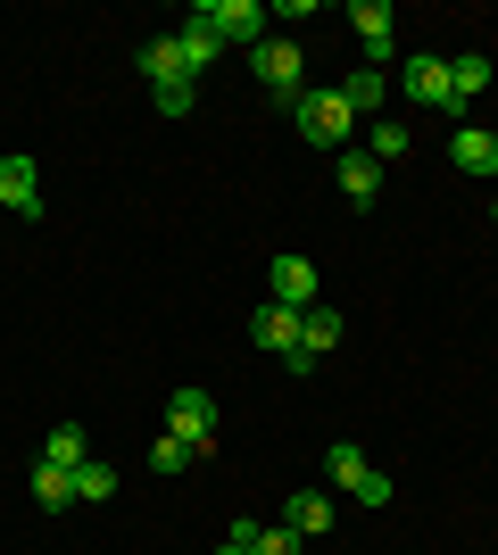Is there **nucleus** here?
<instances>
[{"mask_svg": "<svg viewBox=\"0 0 498 555\" xmlns=\"http://www.w3.org/2000/svg\"><path fill=\"white\" fill-rule=\"evenodd\" d=\"M250 75H258L283 108H299V100H308V59H299V42H283V34H266V42L250 50Z\"/></svg>", "mask_w": 498, "mask_h": 555, "instance_id": "f257e3e1", "label": "nucleus"}, {"mask_svg": "<svg viewBox=\"0 0 498 555\" xmlns=\"http://www.w3.org/2000/svg\"><path fill=\"white\" fill-rule=\"evenodd\" d=\"M166 423H175V440L191 448V464L216 456V398L200 390V382H183V390L166 398Z\"/></svg>", "mask_w": 498, "mask_h": 555, "instance_id": "f03ea898", "label": "nucleus"}, {"mask_svg": "<svg viewBox=\"0 0 498 555\" xmlns=\"http://www.w3.org/2000/svg\"><path fill=\"white\" fill-rule=\"evenodd\" d=\"M399 92L416 100V108H465V100H457V83H449V59H440V50H416V59H407L399 67Z\"/></svg>", "mask_w": 498, "mask_h": 555, "instance_id": "7ed1b4c3", "label": "nucleus"}, {"mask_svg": "<svg viewBox=\"0 0 498 555\" xmlns=\"http://www.w3.org/2000/svg\"><path fill=\"white\" fill-rule=\"evenodd\" d=\"M191 17L208 25L216 42H250V50L266 42V34H258V25H266V0H191Z\"/></svg>", "mask_w": 498, "mask_h": 555, "instance_id": "20e7f679", "label": "nucleus"}, {"mask_svg": "<svg viewBox=\"0 0 498 555\" xmlns=\"http://www.w3.org/2000/svg\"><path fill=\"white\" fill-rule=\"evenodd\" d=\"M291 116H299V133H308L316 150H349V125H357V116H349V100H341V92H308Z\"/></svg>", "mask_w": 498, "mask_h": 555, "instance_id": "39448f33", "label": "nucleus"}, {"mask_svg": "<svg viewBox=\"0 0 498 555\" xmlns=\"http://www.w3.org/2000/svg\"><path fill=\"white\" fill-rule=\"evenodd\" d=\"M349 34L366 42V59L382 67V59L399 50V17H391V0H357V9H349Z\"/></svg>", "mask_w": 498, "mask_h": 555, "instance_id": "423d86ee", "label": "nucleus"}, {"mask_svg": "<svg viewBox=\"0 0 498 555\" xmlns=\"http://www.w3.org/2000/svg\"><path fill=\"white\" fill-rule=\"evenodd\" d=\"M266 291H274L283 307H299V315H308V307H316V266H308L299 249H283L274 266H266Z\"/></svg>", "mask_w": 498, "mask_h": 555, "instance_id": "0eeeda50", "label": "nucleus"}, {"mask_svg": "<svg viewBox=\"0 0 498 555\" xmlns=\"http://www.w3.org/2000/svg\"><path fill=\"white\" fill-rule=\"evenodd\" d=\"M332 522H341V506H332L324 489H291V506H283L291 539H332Z\"/></svg>", "mask_w": 498, "mask_h": 555, "instance_id": "6e6552de", "label": "nucleus"}, {"mask_svg": "<svg viewBox=\"0 0 498 555\" xmlns=\"http://www.w3.org/2000/svg\"><path fill=\"white\" fill-rule=\"evenodd\" d=\"M324 348H341V315H332V307H308V315H299V348H291L283 365H291V373H308Z\"/></svg>", "mask_w": 498, "mask_h": 555, "instance_id": "1a4fd4ad", "label": "nucleus"}, {"mask_svg": "<svg viewBox=\"0 0 498 555\" xmlns=\"http://www.w3.org/2000/svg\"><path fill=\"white\" fill-rule=\"evenodd\" d=\"M250 340H258V348H274V357H291V348H299V307L266 299L258 315H250Z\"/></svg>", "mask_w": 498, "mask_h": 555, "instance_id": "9d476101", "label": "nucleus"}, {"mask_svg": "<svg viewBox=\"0 0 498 555\" xmlns=\"http://www.w3.org/2000/svg\"><path fill=\"white\" fill-rule=\"evenodd\" d=\"M0 208L42 216V175H34V158H0Z\"/></svg>", "mask_w": 498, "mask_h": 555, "instance_id": "9b49d317", "label": "nucleus"}, {"mask_svg": "<svg viewBox=\"0 0 498 555\" xmlns=\"http://www.w3.org/2000/svg\"><path fill=\"white\" fill-rule=\"evenodd\" d=\"M142 75H150V92H158V83H200V75L183 67V42H175V34L142 42Z\"/></svg>", "mask_w": 498, "mask_h": 555, "instance_id": "f8f14e48", "label": "nucleus"}, {"mask_svg": "<svg viewBox=\"0 0 498 555\" xmlns=\"http://www.w3.org/2000/svg\"><path fill=\"white\" fill-rule=\"evenodd\" d=\"M449 158L465 166V175H498V133H482V125H465V133H449Z\"/></svg>", "mask_w": 498, "mask_h": 555, "instance_id": "ddd939ff", "label": "nucleus"}, {"mask_svg": "<svg viewBox=\"0 0 498 555\" xmlns=\"http://www.w3.org/2000/svg\"><path fill=\"white\" fill-rule=\"evenodd\" d=\"M341 191H349L357 208H374V191H382V166L366 158V150H341Z\"/></svg>", "mask_w": 498, "mask_h": 555, "instance_id": "4468645a", "label": "nucleus"}, {"mask_svg": "<svg viewBox=\"0 0 498 555\" xmlns=\"http://www.w3.org/2000/svg\"><path fill=\"white\" fill-rule=\"evenodd\" d=\"M34 506H42V514L75 506V473H67V464H34Z\"/></svg>", "mask_w": 498, "mask_h": 555, "instance_id": "2eb2a0df", "label": "nucleus"}, {"mask_svg": "<svg viewBox=\"0 0 498 555\" xmlns=\"http://www.w3.org/2000/svg\"><path fill=\"white\" fill-rule=\"evenodd\" d=\"M341 100H349V116H382V100H391V83H382V67H357L349 83H341Z\"/></svg>", "mask_w": 498, "mask_h": 555, "instance_id": "dca6fc26", "label": "nucleus"}, {"mask_svg": "<svg viewBox=\"0 0 498 555\" xmlns=\"http://www.w3.org/2000/svg\"><path fill=\"white\" fill-rule=\"evenodd\" d=\"M407 150H416V133H407V125H399V116H374V133H366V158H407Z\"/></svg>", "mask_w": 498, "mask_h": 555, "instance_id": "f3484780", "label": "nucleus"}, {"mask_svg": "<svg viewBox=\"0 0 498 555\" xmlns=\"http://www.w3.org/2000/svg\"><path fill=\"white\" fill-rule=\"evenodd\" d=\"M449 83H457V100H482V92H490V59H482V50L449 59Z\"/></svg>", "mask_w": 498, "mask_h": 555, "instance_id": "a211bd4d", "label": "nucleus"}, {"mask_svg": "<svg viewBox=\"0 0 498 555\" xmlns=\"http://www.w3.org/2000/svg\"><path fill=\"white\" fill-rule=\"evenodd\" d=\"M175 42H183V67H191V75H200V67L216 59V50H225V42H216V34H208L200 17H183V34H175Z\"/></svg>", "mask_w": 498, "mask_h": 555, "instance_id": "6ab92c4d", "label": "nucleus"}, {"mask_svg": "<svg viewBox=\"0 0 498 555\" xmlns=\"http://www.w3.org/2000/svg\"><path fill=\"white\" fill-rule=\"evenodd\" d=\"M357 473H366V448H357V440H332V456H324V481H332V489H349Z\"/></svg>", "mask_w": 498, "mask_h": 555, "instance_id": "aec40b11", "label": "nucleus"}, {"mask_svg": "<svg viewBox=\"0 0 498 555\" xmlns=\"http://www.w3.org/2000/svg\"><path fill=\"white\" fill-rule=\"evenodd\" d=\"M84 498H117V473H108L100 456H84V464H75V506H84Z\"/></svg>", "mask_w": 498, "mask_h": 555, "instance_id": "412c9836", "label": "nucleus"}, {"mask_svg": "<svg viewBox=\"0 0 498 555\" xmlns=\"http://www.w3.org/2000/svg\"><path fill=\"white\" fill-rule=\"evenodd\" d=\"M84 456H92V448H84V431H75V423H59V431H50V448H42V464H67V473H75Z\"/></svg>", "mask_w": 498, "mask_h": 555, "instance_id": "4be33fe9", "label": "nucleus"}, {"mask_svg": "<svg viewBox=\"0 0 498 555\" xmlns=\"http://www.w3.org/2000/svg\"><path fill=\"white\" fill-rule=\"evenodd\" d=\"M349 498H357V506H391L399 489H391V473H374V464H366V473L349 481Z\"/></svg>", "mask_w": 498, "mask_h": 555, "instance_id": "5701e85b", "label": "nucleus"}, {"mask_svg": "<svg viewBox=\"0 0 498 555\" xmlns=\"http://www.w3.org/2000/svg\"><path fill=\"white\" fill-rule=\"evenodd\" d=\"M250 555H308V539H291L283 522H274V531H258V539H250Z\"/></svg>", "mask_w": 498, "mask_h": 555, "instance_id": "b1692460", "label": "nucleus"}, {"mask_svg": "<svg viewBox=\"0 0 498 555\" xmlns=\"http://www.w3.org/2000/svg\"><path fill=\"white\" fill-rule=\"evenodd\" d=\"M183 464H191V448H183V440H175V431H166V440H158V448H150V473H183Z\"/></svg>", "mask_w": 498, "mask_h": 555, "instance_id": "393cba45", "label": "nucleus"}, {"mask_svg": "<svg viewBox=\"0 0 498 555\" xmlns=\"http://www.w3.org/2000/svg\"><path fill=\"white\" fill-rule=\"evenodd\" d=\"M150 100H158V116H191V100H200V92H191V83H158Z\"/></svg>", "mask_w": 498, "mask_h": 555, "instance_id": "a878e982", "label": "nucleus"}, {"mask_svg": "<svg viewBox=\"0 0 498 555\" xmlns=\"http://www.w3.org/2000/svg\"><path fill=\"white\" fill-rule=\"evenodd\" d=\"M216 555H250V547H233V539H225V547H216Z\"/></svg>", "mask_w": 498, "mask_h": 555, "instance_id": "bb28decb", "label": "nucleus"}, {"mask_svg": "<svg viewBox=\"0 0 498 555\" xmlns=\"http://www.w3.org/2000/svg\"><path fill=\"white\" fill-rule=\"evenodd\" d=\"M490 224H498V208H490Z\"/></svg>", "mask_w": 498, "mask_h": 555, "instance_id": "cd10ccee", "label": "nucleus"}]
</instances>
